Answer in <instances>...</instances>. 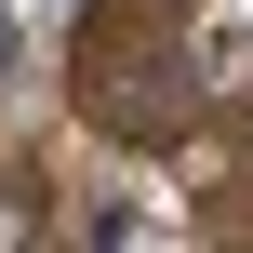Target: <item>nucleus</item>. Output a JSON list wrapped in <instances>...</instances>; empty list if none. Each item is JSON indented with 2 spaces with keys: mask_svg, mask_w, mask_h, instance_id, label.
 <instances>
[{
  "mask_svg": "<svg viewBox=\"0 0 253 253\" xmlns=\"http://www.w3.org/2000/svg\"><path fill=\"white\" fill-rule=\"evenodd\" d=\"M0 240H27V213H13V200H0Z\"/></svg>",
  "mask_w": 253,
  "mask_h": 253,
  "instance_id": "obj_1",
  "label": "nucleus"
}]
</instances>
